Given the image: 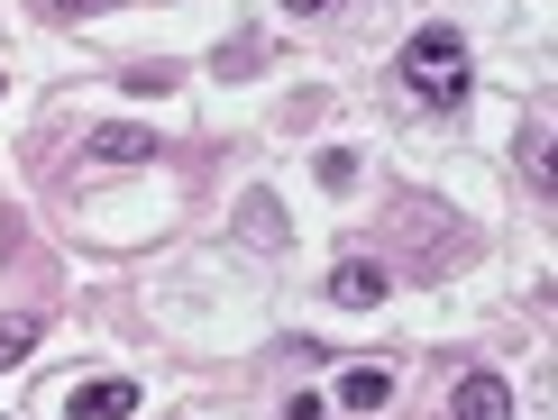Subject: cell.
Listing matches in <instances>:
<instances>
[{"mask_svg":"<svg viewBox=\"0 0 558 420\" xmlns=\"http://www.w3.org/2000/svg\"><path fill=\"white\" fill-rule=\"evenodd\" d=\"M403 83L422 91V101H468V37L449 28V18H430V28H412L403 37Z\"/></svg>","mask_w":558,"mask_h":420,"instance_id":"6da1fadb","label":"cell"},{"mask_svg":"<svg viewBox=\"0 0 558 420\" xmlns=\"http://www.w3.org/2000/svg\"><path fill=\"white\" fill-rule=\"evenodd\" d=\"M385 293H393V284H385L376 256H339V265H330V301H339V311H376Z\"/></svg>","mask_w":558,"mask_h":420,"instance_id":"7a4b0ae2","label":"cell"},{"mask_svg":"<svg viewBox=\"0 0 558 420\" xmlns=\"http://www.w3.org/2000/svg\"><path fill=\"white\" fill-rule=\"evenodd\" d=\"M449 420H513V384L504 375H458V393H449Z\"/></svg>","mask_w":558,"mask_h":420,"instance_id":"3957f363","label":"cell"},{"mask_svg":"<svg viewBox=\"0 0 558 420\" xmlns=\"http://www.w3.org/2000/svg\"><path fill=\"white\" fill-rule=\"evenodd\" d=\"M92 156H101V165H147L156 137L137 128V120H101V128H92Z\"/></svg>","mask_w":558,"mask_h":420,"instance_id":"277c9868","label":"cell"},{"mask_svg":"<svg viewBox=\"0 0 558 420\" xmlns=\"http://www.w3.org/2000/svg\"><path fill=\"white\" fill-rule=\"evenodd\" d=\"M129 411H137V384H129V375L74 384V420H129Z\"/></svg>","mask_w":558,"mask_h":420,"instance_id":"5b68a950","label":"cell"},{"mask_svg":"<svg viewBox=\"0 0 558 420\" xmlns=\"http://www.w3.org/2000/svg\"><path fill=\"white\" fill-rule=\"evenodd\" d=\"M339 403H348V411H385V403H393V375H385V366H348V375H339Z\"/></svg>","mask_w":558,"mask_h":420,"instance_id":"8992f818","label":"cell"},{"mask_svg":"<svg viewBox=\"0 0 558 420\" xmlns=\"http://www.w3.org/2000/svg\"><path fill=\"white\" fill-rule=\"evenodd\" d=\"M247 238H257V247L284 238V220H275V193H247Z\"/></svg>","mask_w":558,"mask_h":420,"instance_id":"52a82bcc","label":"cell"},{"mask_svg":"<svg viewBox=\"0 0 558 420\" xmlns=\"http://www.w3.org/2000/svg\"><path fill=\"white\" fill-rule=\"evenodd\" d=\"M28 347H37V320H0V366H19V357H28Z\"/></svg>","mask_w":558,"mask_h":420,"instance_id":"ba28073f","label":"cell"},{"mask_svg":"<svg viewBox=\"0 0 558 420\" xmlns=\"http://www.w3.org/2000/svg\"><path fill=\"white\" fill-rule=\"evenodd\" d=\"M257 64H266L257 37H229V46H220V74H257Z\"/></svg>","mask_w":558,"mask_h":420,"instance_id":"9c48e42d","label":"cell"},{"mask_svg":"<svg viewBox=\"0 0 558 420\" xmlns=\"http://www.w3.org/2000/svg\"><path fill=\"white\" fill-rule=\"evenodd\" d=\"M320 183H330V193H348V183H357V156L330 147V156H320Z\"/></svg>","mask_w":558,"mask_h":420,"instance_id":"30bf717a","label":"cell"},{"mask_svg":"<svg viewBox=\"0 0 558 420\" xmlns=\"http://www.w3.org/2000/svg\"><path fill=\"white\" fill-rule=\"evenodd\" d=\"M284 10H293V18H320V10H339V0H284Z\"/></svg>","mask_w":558,"mask_h":420,"instance_id":"8fae6325","label":"cell"},{"mask_svg":"<svg viewBox=\"0 0 558 420\" xmlns=\"http://www.w3.org/2000/svg\"><path fill=\"white\" fill-rule=\"evenodd\" d=\"M56 10H120V0H56Z\"/></svg>","mask_w":558,"mask_h":420,"instance_id":"7c38bea8","label":"cell"}]
</instances>
